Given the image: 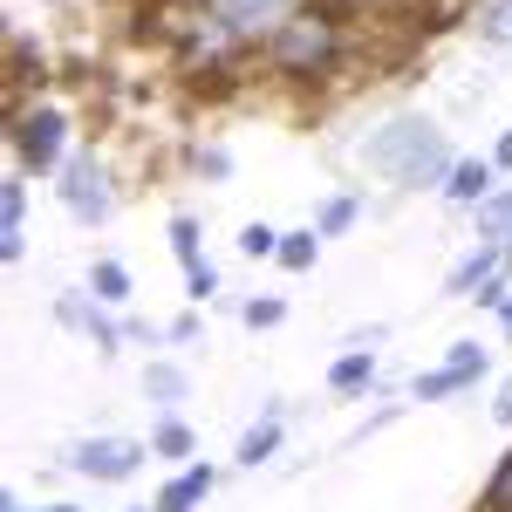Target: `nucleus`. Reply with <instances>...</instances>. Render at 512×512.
I'll return each instance as SVG.
<instances>
[{
    "label": "nucleus",
    "mask_w": 512,
    "mask_h": 512,
    "mask_svg": "<svg viewBox=\"0 0 512 512\" xmlns=\"http://www.w3.org/2000/svg\"><path fill=\"white\" fill-rule=\"evenodd\" d=\"M198 233H205V226H198V212H178V219H171V260H178L185 274L205 260V253H198Z\"/></svg>",
    "instance_id": "6ab92c4d"
},
{
    "label": "nucleus",
    "mask_w": 512,
    "mask_h": 512,
    "mask_svg": "<svg viewBox=\"0 0 512 512\" xmlns=\"http://www.w3.org/2000/svg\"><path fill=\"white\" fill-rule=\"evenodd\" d=\"M164 7H185V14H212L219 0H164Z\"/></svg>",
    "instance_id": "c756f323"
},
{
    "label": "nucleus",
    "mask_w": 512,
    "mask_h": 512,
    "mask_svg": "<svg viewBox=\"0 0 512 512\" xmlns=\"http://www.w3.org/2000/svg\"><path fill=\"white\" fill-rule=\"evenodd\" d=\"M89 294H96L103 308H130V267H123V260H96V267H89Z\"/></svg>",
    "instance_id": "dca6fc26"
},
{
    "label": "nucleus",
    "mask_w": 512,
    "mask_h": 512,
    "mask_svg": "<svg viewBox=\"0 0 512 512\" xmlns=\"http://www.w3.org/2000/svg\"><path fill=\"white\" fill-rule=\"evenodd\" d=\"M362 164H369L376 178H390L396 192H444L458 151H451V137H444L431 117L403 110V117H390L383 130L362 137Z\"/></svg>",
    "instance_id": "f257e3e1"
},
{
    "label": "nucleus",
    "mask_w": 512,
    "mask_h": 512,
    "mask_svg": "<svg viewBox=\"0 0 512 512\" xmlns=\"http://www.w3.org/2000/svg\"><path fill=\"white\" fill-rule=\"evenodd\" d=\"M198 328H205V321H198V315H178V321H171V328H164V342H198Z\"/></svg>",
    "instance_id": "bb28decb"
},
{
    "label": "nucleus",
    "mask_w": 512,
    "mask_h": 512,
    "mask_svg": "<svg viewBox=\"0 0 512 512\" xmlns=\"http://www.w3.org/2000/svg\"><path fill=\"white\" fill-rule=\"evenodd\" d=\"M315 260H321V233L315 226L280 233V267H287V274H315Z\"/></svg>",
    "instance_id": "a211bd4d"
},
{
    "label": "nucleus",
    "mask_w": 512,
    "mask_h": 512,
    "mask_svg": "<svg viewBox=\"0 0 512 512\" xmlns=\"http://www.w3.org/2000/svg\"><path fill=\"white\" fill-rule=\"evenodd\" d=\"M485 512H512V451L499 458V472H492V485H485Z\"/></svg>",
    "instance_id": "a878e982"
},
{
    "label": "nucleus",
    "mask_w": 512,
    "mask_h": 512,
    "mask_svg": "<svg viewBox=\"0 0 512 512\" xmlns=\"http://www.w3.org/2000/svg\"><path fill=\"white\" fill-rule=\"evenodd\" d=\"M506 233H512V185H499L478 205V239H506Z\"/></svg>",
    "instance_id": "412c9836"
},
{
    "label": "nucleus",
    "mask_w": 512,
    "mask_h": 512,
    "mask_svg": "<svg viewBox=\"0 0 512 512\" xmlns=\"http://www.w3.org/2000/svg\"><path fill=\"white\" fill-rule=\"evenodd\" d=\"M185 164H192L198 178H212V185H226V178H233V151H226V144H192Z\"/></svg>",
    "instance_id": "4be33fe9"
},
{
    "label": "nucleus",
    "mask_w": 512,
    "mask_h": 512,
    "mask_svg": "<svg viewBox=\"0 0 512 512\" xmlns=\"http://www.w3.org/2000/svg\"><path fill=\"white\" fill-rule=\"evenodd\" d=\"M485 369H492V355L478 349V342H451L444 369H424V376L410 383V403H451V396L478 390V383H485Z\"/></svg>",
    "instance_id": "423d86ee"
},
{
    "label": "nucleus",
    "mask_w": 512,
    "mask_h": 512,
    "mask_svg": "<svg viewBox=\"0 0 512 512\" xmlns=\"http://www.w3.org/2000/svg\"><path fill=\"white\" fill-rule=\"evenodd\" d=\"M492 417H499V424H512V376L499 383V396H492Z\"/></svg>",
    "instance_id": "cd10ccee"
},
{
    "label": "nucleus",
    "mask_w": 512,
    "mask_h": 512,
    "mask_svg": "<svg viewBox=\"0 0 512 512\" xmlns=\"http://www.w3.org/2000/svg\"><path fill=\"white\" fill-rule=\"evenodd\" d=\"M0 512H28V506H21V492H0Z\"/></svg>",
    "instance_id": "7c9ffc66"
},
{
    "label": "nucleus",
    "mask_w": 512,
    "mask_h": 512,
    "mask_svg": "<svg viewBox=\"0 0 512 512\" xmlns=\"http://www.w3.org/2000/svg\"><path fill=\"white\" fill-rule=\"evenodd\" d=\"M55 198H62V212L76 219V226H110V212H117V171L103 164V151H76V158L62 164V185H55Z\"/></svg>",
    "instance_id": "20e7f679"
},
{
    "label": "nucleus",
    "mask_w": 512,
    "mask_h": 512,
    "mask_svg": "<svg viewBox=\"0 0 512 512\" xmlns=\"http://www.w3.org/2000/svg\"><path fill=\"white\" fill-rule=\"evenodd\" d=\"M301 7H308V0H219V7H212V21H219L239 48H267L274 28H280V21H294Z\"/></svg>",
    "instance_id": "0eeeda50"
},
{
    "label": "nucleus",
    "mask_w": 512,
    "mask_h": 512,
    "mask_svg": "<svg viewBox=\"0 0 512 512\" xmlns=\"http://www.w3.org/2000/svg\"><path fill=\"white\" fill-rule=\"evenodd\" d=\"M212 492H219V465H198L192 458V465H178V478L151 499V512H198Z\"/></svg>",
    "instance_id": "9d476101"
},
{
    "label": "nucleus",
    "mask_w": 512,
    "mask_h": 512,
    "mask_svg": "<svg viewBox=\"0 0 512 512\" xmlns=\"http://www.w3.org/2000/svg\"><path fill=\"white\" fill-rule=\"evenodd\" d=\"M492 164H499V171H506V178H512V130H506V137H499V151H492Z\"/></svg>",
    "instance_id": "c85d7f7f"
},
{
    "label": "nucleus",
    "mask_w": 512,
    "mask_h": 512,
    "mask_svg": "<svg viewBox=\"0 0 512 512\" xmlns=\"http://www.w3.org/2000/svg\"><path fill=\"white\" fill-rule=\"evenodd\" d=\"M492 274H506V239H478L472 253H465V260L444 274V301H472V294H478Z\"/></svg>",
    "instance_id": "1a4fd4ad"
},
{
    "label": "nucleus",
    "mask_w": 512,
    "mask_h": 512,
    "mask_svg": "<svg viewBox=\"0 0 512 512\" xmlns=\"http://www.w3.org/2000/svg\"><path fill=\"white\" fill-rule=\"evenodd\" d=\"M41 512H82V506H69V499H62V506H41Z\"/></svg>",
    "instance_id": "473e14b6"
},
{
    "label": "nucleus",
    "mask_w": 512,
    "mask_h": 512,
    "mask_svg": "<svg viewBox=\"0 0 512 512\" xmlns=\"http://www.w3.org/2000/svg\"><path fill=\"white\" fill-rule=\"evenodd\" d=\"M239 253H246V260H280V233L267 219H246V226H239Z\"/></svg>",
    "instance_id": "5701e85b"
},
{
    "label": "nucleus",
    "mask_w": 512,
    "mask_h": 512,
    "mask_svg": "<svg viewBox=\"0 0 512 512\" xmlns=\"http://www.w3.org/2000/svg\"><path fill=\"white\" fill-rule=\"evenodd\" d=\"M362 219V192H335V198H321V212H315V233L321 239H342Z\"/></svg>",
    "instance_id": "f3484780"
},
{
    "label": "nucleus",
    "mask_w": 512,
    "mask_h": 512,
    "mask_svg": "<svg viewBox=\"0 0 512 512\" xmlns=\"http://www.w3.org/2000/svg\"><path fill=\"white\" fill-rule=\"evenodd\" d=\"M376 369H383L376 349H342L335 362H328V390L335 396H369L376 390Z\"/></svg>",
    "instance_id": "f8f14e48"
},
{
    "label": "nucleus",
    "mask_w": 512,
    "mask_h": 512,
    "mask_svg": "<svg viewBox=\"0 0 512 512\" xmlns=\"http://www.w3.org/2000/svg\"><path fill=\"white\" fill-rule=\"evenodd\" d=\"M55 321H62V328H76V335H89L96 355H117L123 349V328L110 321V308H103L96 294H55Z\"/></svg>",
    "instance_id": "6e6552de"
},
{
    "label": "nucleus",
    "mask_w": 512,
    "mask_h": 512,
    "mask_svg": "<svg viewBox=\"0 0 512 512\" xmlns=\"http://www.w3.org/2000/svg\"><path fill=\"white\" fill-rule=\"evenodd\" d=\"M239 321H246L253 335H260V328H280V321H287V301H280V294H260V301H239Z\"/></svg>",
    "instance_id": "b1692460"
},
{
    "label": "nucleus",
    "mask_w": 512,
    "mask_h": 512,
    "mask_svg": "<svg viewBox=\"0 0 512 512\" xmlns=\"http://www.w3.org/2000/svg\"><path fill=\"white\" fill-rule=\"evenodd\" d=\"M342 14L335 7H321V0H308L294 21H280L274 41L260 48L267 55V69L287 82H321V76H335V62H342Z\"/></svg>",
    "instance_id": "f03ea898"
},
{
    "label": "nucleus",
    "mask_w": 512,
    "mask_h": 512,
    "mask_svg": "<svg viewBox=\"0 0 512 512\" xmlns=\"http://www.w3.org/2000/svg\"><path fill=\"white\" fill-rule=\"evenodd\" d=\"M499 328H506V335H512V294H506V308H499Z\"/></svg>",
    "instance_id": "2f4dec72"
},
{
    "label": "nucleus",
    "mask_w": 512,
    "mask_h": 512,
    "mask_svg": "<svg viewBox=\"0 0 512 512\" xmlns=\"http://www.w3.org/2000/svg\"><path fill=\"white\" fill-rule=\"evenodd\" d=\"M185 294H192V308H212V301H219V267L198 260L192 274H185Z\"/></svg>",
    "instance_id": "393cba45"
},
{
    "label": "nucleus",
    "mask_w": 512,
    "mask_h": 512,
    "mask_svg": "<svg viewBox=\"0 0 512 512\" xmlns=\"http://www.w3.org/2000/svg\"><path fill=\"white\" fill-rule=\"evenodd\" d=\"M198 451V431L178 417V410H164L158 424H151V458H164V465H192Z\"/></svg>",
    "instance_id": "ddd939ff"
},
{
    "label": "nucleus",
    "mask_w": 512,
    "mask_h": 512,
    "mask_svg": "<svg viewBox=\"0 0 512 512\" xmlns=\"http://www.w3.org/2000/svg\"><path fill=\"white\" fill-rule=\"evenodd\" d=\"M478 41L485 48H512V0H485L478 7Z\"/></svg>",
    "instance_id": "aec40b11"
},
{
    "label": "nucleus",
    "mask_w": 512,
    "mask_h": 512,
    "mask_svg": "<svg viewBox=\"0 0 512 512\" xmlns=\"http://www.w3.org/2000/svg\"><path fill=\"white\" fill-rule=\"evenodd\" d=\"M280 424H287V417H260V424H253V431L239 437V465H246V472H260V465H267V458H280Z\"/></svg>",
    "instance_id": "2eb2a0df"
},
{
    "label": "nucleus",
    "mask_w": 512,
    "mask_h": 512,
    "mask_svg": "<svg viewBox=\"0 0 512 512\" xmlns=\"http://www.w3.org/2000/svg\"><path fill=\"white\" fill-rule=\"evenodd\" d=\"M144 396L158 403V417H164V410H178V403L192 396V376H185L178 362H151V369H144Z\"/></svg>",
    "instance_id": "4468645a"
},
{
    "label": "nucleus",
    "mask_w": 512,
    "mask_h": 512,
    "mask_svg": "<svg viewBox=\"0 0 512 512\" xmlns=\"http://www.w3.org/2000/svg\"><path fill=\"white\" fill-rule=\"evenodd\" d=\"M492 192H499V164L492 158H458L451 178H444V205H465V212H478Z\"/></svg>",
    "instance_id": "9b49d317"
},
{
    "label": "nucleus",
    "mask_w": 512,
    "mask_h": 512,
    "mask_svg": "<svg viewBox=\"0 0 512 512\" xmlns=\"http://www.w3.org/2000/svg\"><path fill=\"white\" fill-rule=\"evenodd\" d=\"M130 512H151V506H130Z\"/></svg>",
    "instance_id": "72a5a7b5"
},
{
    "label": "nucleus",
    "mask_w": 512,
    "mask_h": 512,
    "mask_svg": "<svg viewBox=\"0 0 512 512\" xmlns=\"http://www.w3.org/2000/svg\"><path fill=\"white\" fill-rule=\"evenodd\" d=\"M62 465L89 485H123V478H137L151 465V437H76L62 451Z\"/></svg>",
    "instance_id": "39448f33"
},
{
    "label": "nucleus",
    "mask_w": 512,
    "mask_h": 512,
    "mask_svg": "<svg viewBox=\"0 0 512 512\" xmlns=\"http://www.w3.org/2000/svg\"><path fill=\"white\" fill-rule=\"evenodd\" d=\"M14 164L28 171V178H62V164H69V117L55 110V103H28V110H14Z\"/></svg>",
    "instance_id": "7ed1b4c3"
}]
</instances>
